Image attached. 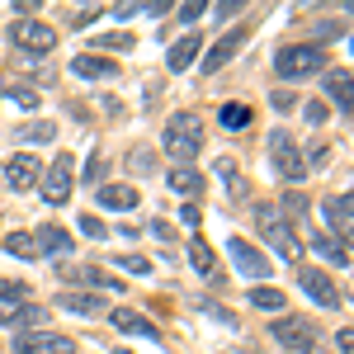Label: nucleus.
<instances>
[{
	"mask_svg": "<svg viewBox=\"0 0 354 354\" xmlns=\"http://www.w3.org/2000/svg\"><path fill=\"white\" fill-rule=\"evenodd\" d=\"M95 198H100L109 213H133V208H137V189H133V185H100Z\"/></svg>",
	"mask_w": 354,
	"mask_h": 354,
	"instance_id": "21",
	"label": "nucleus"
},
{
	"mask_svg": "<svg viewBox=\"0 0 354 354\" xmlns=\"http://www.w3.org/2000/svg\"><path fill=\"white\" fill-rule=\"evenodd\" d=\"M10 43H15L19 53L48 57L57 48V28L43 24V19H15V24H10Z\"/></svg>",
	"mask_w": 354,
	"mask_h": 354,
	"instance_id": "7",
	"label": "nucleus"
},
{
	"mask_svg": "<svg viewBox=\"0 0 354 354\" xmlns=\"http://www.w3.org/2000/svg\"><path fill=\"white\" fill-rule=\"evenodd\" d=\"M76 227H81L85 236H95V241H104V236H109V227L95 218V213H81V222H76Z\"/></svg>",
	"mask_w": 354,
	"mask_h": 354,
	"instance_id": "36",
	"label": "nucleus"
},
{
	"mask_svg": "<svg viewBox=\"0 0 354 354\" xmlns=\"http://www.w3.org/2000/svg\"><path fill=\"white\" fill-rule=\"evenodd\" d=\"M322 213H326L330 232L345 241V236H350V227H354V198H350V194H330L326 203H322Z\"/></svg>",
	"mask_w": 354,
	"mask_h": 354,
	"instance_id": "16",
	"label": "nucleus"
},
{
	"mask_svg": "<svg viewBox=\"0 0 354 354\" xmlns=\"http://www.w3.org/2000/svg\"><path fill=\"white\" fill-rule=\"evenodd\" d=\"M203 10H208L203 0H189V5H180V24H194V19H198Z\"/></svg>",
	"mask_w": 354,
	"mask_h": 354,
	"instance_id": "42",
	"label": "nucleus"
},
{
	"mask_svg": "<svg viewBox=\"0 0 354 354\" xmlns=\"http://www.w3.org/2000/svg\"><path fill=\"white\" fill-rule=\"evenodd\" d=\"M270 161H274V175H279V180H288V185H298L302 175H307L302 151H298V142H293L288 128H274V133H270Z\"/></svg>",
	"mask_w": 354,
	"mask_h": 354,
	"instance_id": "5",
	"label": "nucleus"
},
{
	"mask_svg": "<svg viewBox=\"0 0 354 354\" xmlns=\"http://www.w3.org/2000/svg\"><path fill=\"white\" fill-rule=\"evenodd\" d=\"M71 185H76V165H71V156H57V161L48 165V175L38 180V189H43V203L62 208V203L71 198Z\"/></svg>",
	"mask_w": 354,
	"mask_h": 354,
	"instance_id": "8",
	"label": "nucleus"
},
{
	"mask_svg": "<svg viewBox=\"0 0 354 354\" xmlns=\"http://www.w3.org/2000/svg\"><path fill=\"white\" fill-rule=\"evenodd\" d=\"M100 48H113V53H128V48H137V38L118 28V33H104V38H100Z\"/></svg>",
	"mask_w": 354,
	"mask_h": 354,
	"instance_id": "34",
	"label": "nucleus"
},
{
	"mask_svg": "<svg viewBox=\"0 0 354 354\" xmlns=\"http://www.w3.org/2000/svg\"><path fill=\"white\" fill-rule=\"evenodd\" d=\"M227 354H255V350H227Z\"/></svg>",
	"mask_w": 354,
	"mask_h": 354,
	"instance_id": "47",
	"label": "nucleus"
},
{
	"mask_svg": "<svg viewBox=\"0 0 354 354\" xmlns=\"http://www.w3.org/2000/svg\"><path fill=\"white\" fill-rule=\"evenodd\" d=\"M350 340H354V330H350V326H345V330H340V335H335V345H340V354H350V350H354Z\"/></svg>",
	"mask_w": 354,
	"mask_h": 354,
	"instance_id": "46",
	"label": "nucleus"
},
{
	"mask_svg": "<svg viewBox=\"0 0 354 354\" xmlns=\"http://www.w3.org/2000/svg\"><path fill=\"white\" fill-rule=\"evenodd\" d=\"M322 66H326V53H322L317 43H298V48H283V53L274 57L279 81H307V76H317Z\"/></svg>",
	"mask_w": 354,
	"mask_h": 354,
	"instance_id": "3",
	"label": "nucleus"
},
{
	"mask_svg": "<svg viewBox=\"0 0 354 354\" xmlns=\"http://www.w3.org/2000/svg\"><path fill=\"white\" fill-rule=\"evenodd\" d=\"M279 218L288 222V227H293V222L302 227V218H307V198H302V194H283V213H279Z\"/></svg>",
	"mask_w": 354,
	"mask_h": 354,
	"instance_id": "30",
	"label": "nucleus"
},
{
	"mask_svg": "<svg viewBox=\"0 0 354 354\" xmlns=\"http://www.w3.org/2000/svg\"><path fill=\"white\" fill-rule=\"evenodd\" d=\"M57 274H62V283H66L71 293H76V288H90V293H100V298H104V293H123V279L109 274V270H95V265H62Z\"/></svg>",
	"mask_w": 354,
	"mask_h": 354,
	"instance_id": "6",
	"label": "nucleus"
},
{
	"mask_svg": "<svg viewBox=\"0 0 354 354\" xmlns=\"http://www.w3.org/2000/svg\"><path fill=\"white\" fill-rule=\"evenodd\" d=\"M194 307H203V312H208V317H218L222 326H236V317H232V312H222L218 302H208V298H203V302H194Z\"/></svg>",
	"mask_w": 354,
	"mask_h": 354,
	"instance_id": "39",
	"label": "nucleus"
},
{
	"mask_svg": "<svg viewBox=\"0 0 354 354\" xmlns=\"http://www.w3.org/2000/svg\"><path fill=\"white\" fill-rule=\"evenodd\" d=\"M5 95H10V100H15L19 109H38V90H28V85H10Z\"/></svg>",
	"mask_w": 354,
	"mask_h": 354,
	"instance_id": "35",
	"label": "nucleus"
},
{
	"mask_svg": "<svg viewBox=\"0 0 354 354\" xmlns=\"http://www.w3.org/2000/svg\"><path fill=\"white\" fill-rule=\"evenodd\" d=\"M43 322H48V307H33V302L0 307V326H10V330H43Z\"/></svg>",
	"mask_w": 354,
	"mask_h": 354,
	"instance_id": "14",
	"label": "nucleus"
},
{
	"mask_svg": "<svg viewBox=\"0 0 354 354\" xmlns=\"http://www.w3.org/2000/svg\"><path fill=\"white\" fill-rule=\"evenodd\" d=\"M15 354H76V340L57 330H24L15 340Z\"/></svg>",
	"mask_w": 354,
	"mask_h": 354,
	"instance_id": "10",
	"label": "nucleus"
},
{
	"mask_svg": "<svg viewBox=\"0 0 354 354\" xmlns=\"http://www.w3.org/2000/svg\"><path fill=\"white\" fill-rule=\"evenodd\" d=\"M250 118H255V113H250V104H236V100H232V104H222V113H218V123L227 128V133H241Z\"/></svg>",
	"mask_w": 354,
	"mask_h": 354,
	"instance_id": "26",
	"label": "nucleus"
},
{
	"mask_svg": "<svg viewBox=\"0 0 354 354\" xmlns=\"http://www.w3.org/2000/svg\"><path fill=\"white\" fill-rule=\"evenodd\" d=\"M151 236H156V241H175V232H170V222H151Z\"/></svg>",
	"mask_w": 354,
	"mask_h": 354,
	"instance_id": "45",
	"label": "nucleus"
},
{
	"mask_svg": "<svg viewBox=\"0 0 354 354\" xmlns=\"http://www.w3.org/2000/svg\"><path fill=\"white\" fill-rule=\"evenodd\" d=\"M326 100L340 109V118H350L354 109V95H350V71H330L326 76Z\"/></svg>",
	"mask_w": 354,
	"mask_h": 354,
	"instance_id": "22",
	"label": "nucleus"
},
{
	"mask_svg": "<svg viewBox=\"0 0 354 354\" xmlns=\"http://www.w3.org/2000/svg\"><path fill=\"white\" fill-rule=\"evenodd\" d=\"M133 15H142V5H137V0H128V5H113V19H133Z\"/></svg>",
	"mask_w": 354,
	"mask_h": 354,
	"instance_id": "44",
	"label": "nucleus"
},
{
	"mask_svg": "<svg viewBox=\"0 0 354 354\" xmlns=\"http://www.w3.org/2000/svg\"><path fill=\"white\" fill-rule=\"evenodd\" d=\"M128 170H133V175H151V170H156V156H151L147 147H137L133 156H128Z\"/></svg>",
	"mask_w": 354,
	"mask_h": 354,
	"instance_id": "33",
	"label": "nucleus"
},
{
	"mask_svg": "<svg viewBox=\"0 0 354 354\" xmlns=\"http://www.w3.org/2000/svg\"><path fill=\"white\" fill-rule=\"evenodd\" d=\"M161 147L175 165H194V156L203 151V123H198V113H175L161 133Z\"/></svg>",
	"mask_w": 354,
	"mask_h": 354,
	"instance_id": "1",
	"label": "nucleus"
},
{
	"mask_svg": "<svg viewBox=\"0 0 354 354\" xmlns=\"http://www.w3.org/2000/svg\"><path fill=\"white\" fill-rule=\"evenodd\" d=\"M109 322H113V330H123V335H142V340H151V345L161 340V330L151 326V322H147L142 312H133V307H113Z\"/></svg>",
	"mask_w": 354,
	"mask_h": 354,
	"instance_id": "15",
	"label": "nucleus"
},
{
	"mask_svg": "<svg viewBox=\"0 0 354 354\" xmlns=\"http://www.w3.org/2000/svg\"><path fill=\"white\" fill-rule=\"evenodd\" d=\"M113 270H128V274H151V260H147V255H133V250H123V255H113Z\"/></svg>",
	"mask_w": 354,
	"mask_h": 354,
	"instance_id": "31",
	"label": "nucleus"
},
{
	"mask_svg": "<svg viewBox=\"0 0 354 354\" xmlns=\"http://www.w3.org/2000/svg\"><path fill=\"white\" fill-rule=\"evenodd\" d=\"M170 189L180 194V198H194V194H203V175L194 165H175L170 170Z\"/></svg>",
	"mask_w": 354,
	"mask_h": 354,
	"instance_id": "25",
	"label": "nucleus"
},
{
	"mask_svg": "<svg viewBox=\"0 0 354 354\" xmlns=\"http://www.w3.org/2000/svg\"><path fill=\"white\" fill-rule=\"evenodd\" d=\"M270 104H274V109H283V113H288V109H293V104H298V100H293L288 90H274V100H270Z\"/></svg>",
	"mask_w": 354,
	"mask_h": 354,
	"instance_id": "43",
	"label": "nucleus"
},
{
	"mask_svg": "<svg viewBox=\"0 0 354 354\" xmlns=\"http://www.w3.org/2000/svg\"><path fill=\"white\" fill-rule=\"evenodd\" d=\"M302 113H307V123H317V128H322V123H326V118H330V109H326V104H322V100H312V104H307V109H302Z\"/></svg>",
	"mask_w": 354,
	"mask_h": 354,
	"instance_id": "41",
	"label": "nucleus"
},
{
	"mask_svg": "<svg viewBox=\"0 0 354 354\" xmlns=\"http://www.w3.org/2000/svg\"><path fill=\"white\" fill-rule=\"evenodd\" d=\"M0 175H5V185H10V189L28 194L33 185H38V180H43V165H38V156H10Z\"/></svg>",
	"mask_w": 354,
	"mask_h": 354,
	"instance_id": "13",
	"label": "nucleus"
},
{
	"mask_svg": "<svg viewBox=\"0 0 354 354\" xmlns=\"http://www.w3.org/2000/svg\"><path fill=\"white\" fill-rule=\"evenodd\" d=\"M33 245H38V255H66L71 250V232L66 227H33Z\"/></svg>",
	"mask_w": 354,
	"mask_h": 354,
	"instance_id": "19",
	"label": "nucleus"
},
{
	"mask_svg": "<svg viewBox=\"0 0 354 354\" xmlns=\"http://www.w3.org/2000/svg\"><path fill=\"white\" fill-rule=\"evenodd\" d=\"M241 10H245L241 0H227V5H213V19H218V24H222V19H236Z\"/></svg>",
	"mask_w": 354,
	"mask_h": 354,
	"instance_id": "40",
	"label": "nucleus"
},
{
	"mask_svg": "<svg viewBox=\"0 0 354 354\" xmlns=\"http://www.w3.org/2000/svg\"><path fill=\"white\" fill-rule=\"evenodd\" d=\"M0 354H5V345H0Z\"/></svg>",
	"mask_w": 354,
	"mask_h": 354,
	"instance_id": "50",
	"label": "nucleus"
},
{
	"mask_svg": "<svg viewBox=\"0 0 354 354\" xmlns=\"http://www.w3.org/2000/svg\"><path fill=\"white\" fill-rule=\"evenodd\" d=\"M227 255H232V265H236V274H245V279H255V283H265V279L274 274L270 255H265V250H255L250 241H241V236H232V241H227Z\"/></svg>",
	"mask_w": 354,
	"mask_h": 354,
	"instance_id": "9",
	"label": "nucleus"
},
{
	"mask_svg": "<svg viewBox=\"0 0 354 354\" xmlns=\"http://www.w3.org/2000/svg\"><path fill=\"white\" fill-rule=\"evenodd\" d=\"M198 53H203V38H198V33H185L180 43H170L165 66H170V71H189L194 62H198Z\"/></svg>",
	"mask_w": 354,
	"mask_h": 354,
	"instance_id": "17",
	"label": "nucleus"
},
{
	"mask_svg": "<svg viewBox=\"0 0 354 354\" xmlns=\"http://www.w3.org/2000/svg\"><path fill=\"white\" fill-rule=\"evenodd\" d=\"M189 265H194L198 274H203V279H213V274H218V255H213V245L203 241L198 232L189 236Z\"/></svg>",
	"mask_w": 354,
	"mask_h": 354,
	"instance_id": "24",
	"label": "nucleus"
},
{
	"mask_svg": "<svg viewBox=\"0 0 354 354\" xmlns=\"http://www.w3.org/2000/svg\"><path fill=\"white\" fill-rule=\"evenodd\" d=\"M270 335L279 340V345L298 350V354H317V345H322V330H317L312 317H274Z\"/></svg>",
	"mask_w": 354,
	"mask_h": 354,
	"instance_id": "4",
	"label": "nucleus"
},
{
	"mask_svg": "<svg viewBox=\"0 0 354 354\" xmlns=\"http://www.w3.org/2000/svg\"><path fill=\"white\" fill-rule=\"evenodd\" d=\"M255 222H260V236H265V241H270L288 265H302V241L293 236V227L279 218V208H274V203H260V208H255Z\"/></svg>",
	"mask_w": 354,
	"mask_h": 354,
	"instance_id": "2",
	"label": "nucleus"
},
{
	"mask_svg": "<svg viewBox=\"0 0 354 354\" xmlns=\"http://www.w3.org/2000/svg\"><path fill=\"white\" fill-rule=\"evenodd\" d=\"M0 302H5V307L33 302V283H24V279H0Z\"/></svg>",
	"mask_w": 354,
	"mask_h": 354,
	"instance_id": "28",
	"label": "nucleus"
},
{
	"mask_svg": "<svg viewBox=\"0 0 354 354\" xmlns=\"http://www.w3.org/2000/svg\"><path fill=\"white\" fill-rule=\"evenodd\" d=\"M241 43H245V28H227V33H222L218 43L208 48V57H203V76H218L222 66H227L232 57L241 53Z\"/></svg>",
	"mask_w": 354,
	"mask_h": 354,
	"instance_id": "12",
	"label": "nucleus"
},
{
	"mask_svg": "<svg viewBox=\"0 0 354 354\" xmlns=\"http://www.w3.org/2000/svg\"><path fill=\"white\" fill-rule=\"evenodd\" d=\"M57 307L62 312H76V317H100L104 312V298L100 293H71V288H62L57 293Z\"/></svg>",
	"mask_w": 354,
	"mask_h": 354,
	"instance_id": "20",
	"label": "nucleus"
},
{
	"mask_svg": "<svg viewBox=\"0 0 354 354\" xmlns=\"http://www.w3.org/2000/svg\"><path fill=\"white\" fill-rule=\"evenodd\" d=\"M104 170H109V165H104V156H95V161L85 165V175H81V180H85V185H100V180H104Z\"/></svg>",
	"mask_w": 354,
	"mask_h": 354,
	"instance_id": "38",
	"label": "nucleus"
},
{
	"mask_svg": "<svg viewBox=\"0 0 354 354\" xmlns=\"http://www.w3.org/2000/svg\"><path fill=\"white\" fill-rule=\"evenodd\" d=\"M326 161H330V147H326V142H317V147L307 151V161H302V165H307V170H322Z\"/></svg>",
	"mask_w": 354,
	"mask_h": 354,
	"instance_id": "37",
	"label": "nucleus"
},
{
	"mask_svg": "<svg viewBox=\"0 0 354 354\" xmlns=\"http://www.w3.org/2000/svg\"><path fill=\"white\" fill-rule=\"evenodd\" d=\"M312 250H317V255H326L330 265L350 270V245L340 241V236H326V232H317V236H312Z\"/></svg>",
	"mask_w": 354,
	"mask_h": 354,
	"instance_id": "23",
	"label": "nucleus"
},
{
	"mask_svg": "<svg viewBox=\"0 0 354 354\" xmlns=\"http://www.w3.org/2000/svg\"><path fill=\"white\" fill-rule=\"evenodd\" d=\"M0 100H5V85H0Z\"/></svg>",
	"mask_w": 354,
	"mask_h": 354,
	"instance_id": "49",
	"label": "nucleus"
},
{
	"mask_svg": "<svg viewBox=\"0 0 354 354\" xmlns=\"http://www.w3.org/2000/svg\"><path fill=\"white\" fill-rule=\"evenodd\" d=\"M113 354H133V350H123V345H118V350H113Z\"/></svg>",
	"mask_w": 354,
	"mask_h": 354,
	"instance_id": "48",
	"label": "nucleus"
},
{
	"mask_svg": "<svg viewBox=\"0 0 354 354\" xmlns=\"http://www.w3.org/2000/svg\"><path fill=\"white\" fill-rule=\"evenodd\" d=\"M71 71H76L81 81H113V76H118V66H113L109 57H95V53H81L71 62Z\"/></svg>",
	"mask_w": 354,
	"mask_h": 354,
	"instance_id": "18",
	"label": "nucleus"
},
{
	"mask_svg": "<svg viewBox=\"0 0 354 354\" xmlns=\"http://www.w3.org/2000/svg\"><path fill=\"white\" fill-rule=\"evenodd\" d=\"M57 137V123H28L19 128V142H53Z\"/></svg>",
	"mask_w": 354,
	"mask_h": 354,
	"instance_id": "32",
	"label": "nucleus"
},
{
	"mask_svg": "<svg viewBox=\"0 0 354 354\" xmlns=\"http://www.w3.org/2000/svg\"><path fill=\"white\" fill-rule=\"evenodd\" d=\"M250 307H260V312H279V307H288V298H283L279 288H270V283H255V288H250Z\"/></svg>",
	"mask_w": 354,
	"mask_h": 354,
	"instance_id": "27",
	"label": "nucleus"
},
{
	"mask_svg": "<svg viewBox=\"0 0 354 354\" xmlns=\"http://www.w3.org/2000/svg\"><path fill=\"white\" fill-rule=\"evenodd\" d=\"M298 283H302V293L317 302V307H340L335 279H330L326 270H307V265H298Z\"/></svg>",
	"mask_w": 354,
	"mask_h": 354,
	"instance_id": "11",
	"label": "nucleus"
},
{
	"mask_svg": "<svg viewBox=\"0 0 354 354\" xmlns=\"http://www.w3.org/2000/svg\"><path fill=\"white\" fill-rule=\"evenodd\" d=\"M5 250H10V255H19V260H38V245H33V232H10V236H5Z\"/></svg>",
	"mask_w": 354,
	"mask_h": 354,
	"instance_id": "29",
	"label": "nucleus"
}]
</instances>
